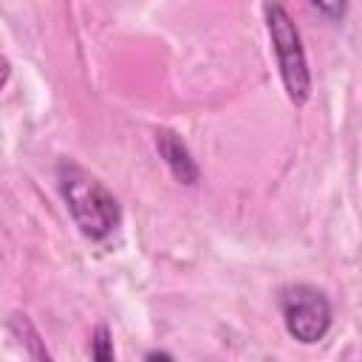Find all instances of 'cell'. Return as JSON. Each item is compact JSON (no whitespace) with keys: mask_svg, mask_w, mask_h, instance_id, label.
<instances>
[{"mask_svg":"<svg viewBox=\"0 0 362 362\" xmlns=\"http://www.w3.org/2000/svg\"><path fill=\"white\" fill-rule=\"evenodd\" d=\"M59 189H62V198H65L79 232L88 235L90 240H102L119 226L116 198L107 192V187L102 181H96L82 167L62 164L59 167Z\"/></svg>","mask_w":362,"mask_h":362,"instance_id":"cell-1","label":"cell"},{"mask_svg":"<svg viewBox=\"0 0 362 362\" xmlns=\"http://www.w3.org/2000/svg\"><path fill=\"white\" fill-rule=\"evenodd\" d=\"M266 14V28L272 37V48L280 65V76H283V88L288 93V99L294 105H305V99L311 96V74H308V62H305V51L300 42V31L291 23L288 11L280 3H266L263 6Z\"/></svg>","mask_w":362,"mask_h":362,"instance_id":"cell-2","label":"cell"},{"mask_svg":"<svg viewBox=\"0 0 362 362\" xmlns=\"http://www.w3.org/2000/svg\"><path fill=\"white\" fill-rule=\"evenodd\" d=\"M280 308L286 331L303 345L320 342L331 328V305L320 288L291 286L280 294Z\"/></svg>","mask_w":362,"mask_h":362,"instance_id":"cell-3","label":"cell"},{"mask_svg":"<svg viewBox=\"0 0 362 362\" xmlns=\"http://www.w3.org/2000/svg\"><path fill=\"white\" fill-rule=\"evenodd\" d=\"M156 147H158L164 164L170 167V173L175 175V181L187 184V187H192V184L198 181V175H201V173H198V164H195L192 153L187 150V144L178 139V133H173V130H158V133H156Z\"/></svg>","mask_w":362,"mask_h":362,"instance_id":"cell-4","label":"cell"},{"mask_svg":"<svg viewBox=\"0 0 362 362\" xmlns=\"http://www.w3.org/2000/svg\"><path fill=\"white\" fill-rule=\"evenodd\" d=\"M11 331H14V337L20 339V345H23V348H28L31 362H54V359H51V354L45 351V345H42V339H40L37 328L28 322V317H25V314H14V317H11Z\"/></svg>","mask_w":362,"mask_h":362,"instance_id":"cell-5","label":"cell"},{"mask_svg":"<svg viewBox=\"0 0 362 362\" xmlns=\"http://www.w3.org/2000/svg\"><path fill=\"white\" fill-rule=\"evenodd\" d=\"M90 362H116L113 339L105 325H96V331L90 334Z\"/></svg>","mask_w":362,"mask_h":362,"instance_id":"cell-6","label":"cell"},{"mask_svg":"<svg viewBox=\"0 0 362 362\" xmlns=\"http://www.w3.org/2000/svg\"><path fill=\"white\" fill-rule=\"evenodd\" d=\"M314 8L317 11H322V14H331V17H339L342 11H345V6L339 3V6H325V3H314Z\"/></svg>","mask_w":362,"mask_h":362,"instance_id":"cell-7","label":"cell"},{"mask_svg":"<svg viewBox=\"0 0 362 362\" xmlns=\"http://www.w3.org/2000/svg\"><path fill=\"white\" fill-rule=\"evenodd\" d=\"M8 74H11V65H8V59H6V57H0V90L6 88V82H8Z\"/></svg>","mask_w":362,"mask_h":362,"instance_id":"cell-8","label":"cell"},{"mask_svg":"<svg viewBox=\"0 0 362 362\" xmlns=\"http://www.w3.org/2000/svg\"><path fill=\"white\" fill-rule=\"evenodd\" d=\"M147 362H173V356L164 354V351H153V354L147 356Z\"/></svg>","mask_w":362,"mask_h":362,"instance_id":"cell-9","label":"cell"}]
</instances>
